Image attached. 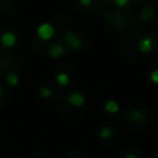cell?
Wrapping results in <instances>:
<instances>
[{
	"mask_svg": "<svg viewBox=\"0 0 158 158\" xmlns=\"http://www.w3.org/2000/svg\"><path fill=\"white\" fill-rule=\"evenodd\" d=\"M126 118L128 122H135V123H143L146 121V114L141 109H131L125 114Z\"/></svg>",
	"mask_w": 158,
	"mask_h": 158,
	"instance_id": "4",
	"label": "cell"
},
{
	"mask_svg": "<svg viewBox=\"0 0 158 158\" xmlns=\"http://www.w3.org/2000/svg\"><path fill=\"white\" fill-rule=\"evenodd\" d=\"M153 47H154V40L151 35H146V36L141 37L139 41L137 42V49L141 53H144V54L151 53Z\"/></svg>",
	"mask_w": 158,
	"mask_h": 158,
	"instance_id": "2",
	"label": "cell"
},
{
	"mask_svg": "<svg viewBox=\"0 0 158 158\" xmlns=\"http://www.w3.org/2000/svg\"><path fill=\"white\" fill-rule=\"evenodd\" d=\"M118 9H126L131 5V0H112Z\"/></svg>",
	"mask_w": 158,
	"mask_h": 158,
	"instance_id": "13",
	"label": "cell"
},
{
	"mask_svg": "<svg viewBox=\"0 0 158 158\" xmlns=\"http://www.w3.org/2000/svg\"><path fill=\"white\" fill-rule=\"evenodd\" d=\"M123 158H138L136 153H125Z\"/></svg>",
	"mask_w": 158,
	"mask_h": 158,
	"instance_id": "16",
	"label": "cell"
},
{
	"mask_svg": "<svg viewBox=\"0 0 158 158\" xmlns=\"http://www.w3.org/2000/svg\"><path fill=\"white\" fill-rule=\"evenodd\" d=\"M112 133H114V131H112V128H111L110 126H104V127H101L100 131H99V136H100V138H102V139L110 138V137L112 136Z\"/></svg>",
	"mask_w": 158,
	"mask_h": 158,
	"instance_id": "11",
	"label": "cell"
},
{
	"mask_svg": "<svg viewBox=\"0 0 158 158\" xmlns=\"http://www.w3.org/2000/svg\"><path fill=\"white\" fill-rule=\"evenodd\" d=\"M0 43L4 48H12L16 43V35L11 31H5L0 35Z\"/></svg>",
	"mask_w": 158,
	"mask_h": 158,
	"instance_id": "5",
	"label": "cell"
},
{
	"mask_svg": "<svg viewBox=\"0 0 158 158\" xmlns=\"http://www.w3.org/2000/svg\"><path fill=\"white\" fill-rule=\"evenodd\" d=\"M6 83L10 86H16L19 84V75L15 72H9L6 74Z\"/></svg>",
	"mask_w": 158,
	"mask_h": 158,
	"instance_id": "10",
	"label": "cell"
},
{
	"mask_svg": "<svg viewBox=\"0 0 158 158\" xmlns=\"http://www.w3.org/2000/svg\"><path fill=\"white\" fill-rule=\"evenodd\" d=\"M78 2H79V5H81L84 7H88L93 4V0H78Z\"/></svg>",
	"mask_w": 158,
	"mask_h": 158,
	"instance_id": "15",
	"label": "cell"
},
{
	"mask_svg": "<svg viewBox=\"0 0 158 158\" xmlns=\"http://www.w3.org/2000/svg\"><path fill=\"white\" fill-rule=\"evenodd\" d=\"M56 81H57L58 85L65 86V85L69 84V77H68L67 73H63V72H62V73H58V74L56 75Z\"/></svg>",
	"mask_w": 158,
	"mask_h": 158,
	"instance_id": "9",
	"label": "cell"
},
{
	"mask_svg": "<svg viewBox=\"0 0 158 158\" xmlns=\"http://www.w3.org/2000/svg\"><path fill=\"white\" fill-rule=\"evenodd\" d=\"M67 100L74 107H81V106H84V102H85L84 95L81 93H79V91H74V93L69 94L67 96Z\"/></svg>",
	"mask_w": 158,
	"mask_h": 158,
	"instance_id": "7",
	"label": "cell"
},
{
	"mask_svg": "<svg viewBox=\"0 0 158 158\" xmlns=\"http://www.w3.org/2000/svg\"><path fill=\"white\" fill-rule=\"evenodd\" d=\"M0 95H1V89H0Z\"/></svg>",
	"mask_w": 158,
	"mask_h": 158,
	"instance_id": "17",
	"label": "cell"
},
{
	"mask_svg": "<svg viewBox=\"0 0 158 158\" xmlns=\"http://www.w3.org/2000/svg\"><path fill=\"white\" fill-rule=\"evenodd\" d=\"M151 80L156 84H158V68H156L152 73H151Z\"/></svg>",
	"mask_w": 158,
	"mask_h": 158,
	"instance_id": "14",
	"label": "cell"
},
{
	"mask_svg": "<svg viewBox=\"0 0 158 158\" xmlns=\"http://www.w3.org/2000/svg\"><path fill=\"white\" fill-rule=\"evenodd\" d=\"M104 109H105V111L109 112V114H116V112H118L120 106H118V104H117L114 99H110V100H107V101L105 102Z\"/></svg>",
	"mask_w": 158,
	"mask_h": 158,
	"instance_id": "8",
	"label": "cell"
},
{
	"mask_svg": "<svg viewBox=\"0 0 158 158\" xmlns=\"http://www.w3.org/2000/svg\"><path fill=\"white\" fill-rule=\"evenodd\" d=\"M48 56H49L51 58H54V59L65 56V49H64L63 44L59 43V42H53V43H51V44L48 46Z\"/></svg>",
	"mask_w": 158,
	"mask_h": 158,
	"instance_id": "6",
	"label": "cell"
},
{
	"mask_svg": "<svg viewBox=\"0 0 158 158\" xmlns=\"http://www.w3.org/2000/svg\"><path fill=\"white\" fill-rule=\"evenodd\" d=\"M63 40H64V43L73 51H77L81 47V41L80 38L72 31L69 30H65L64 33H63Z\"/></svg>",
	"mask_w": 158,
	"mask_h": 158,
	"instance_id": "1",
	"label": "cell"
},
{
	"mask_svg": "<svg viewBox=\"0 0 158 158\" xmlns=\"http://www.w3.org/2000/svg\"><path fill=\"white\" fill-rule=\"evenodd\" d=\"M54 32H56L54 27L48 22H43L37 27V36L43 41L51 40L54 36Z\"/></svg>",
	"mask_w": 158,
	"mask_h": 158,
	"instance_id": "3",
	"label": "cell"
},
{
	"mask_svg": "<svg viewBox=\"0 0 158 158\" xmlns=\"http://www.w3.org/2000/svg\"><path fill=\"white\" fill-rule=\"evenodd\" d=\"M38 94H40L41 98H43V99H48V98H51V96L53 95V91H52L48 86H41L40 90H38Z\"/></svg>",
	"mask_w": 158,
	"mask_h": 158,
	"instance_id": "12",
	"label": "cell"
}]
</instances>
